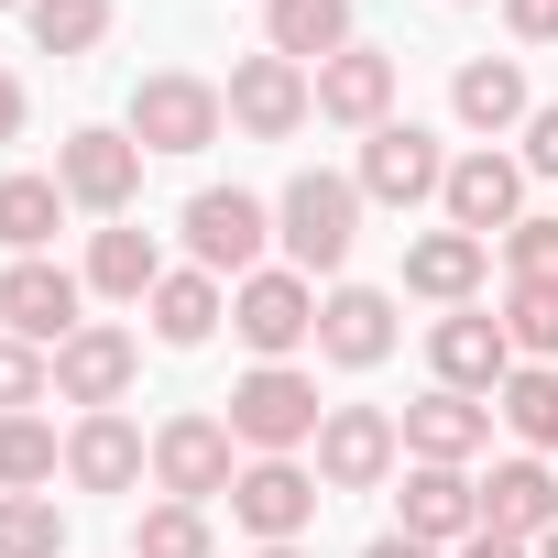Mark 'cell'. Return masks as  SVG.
I'll return each instance as SVG.
<instances>
[{"instance_id": "obj_17", "label": "cell", "mask_w": 558, "mask_h": 558, "mask_svg": "<svg viewBox=\"0 0 558 558\" xmlns=\"http://www.w3.org/2000/svg\"><path fill=\"white\" fill-rule=\"evenodd\" d=\"M143 460H154V449H143V427H132L121 405L77 416V438H66V482H77V493H132Z\"/></svg>"}, {"instance_id": "obj_40", "label": "cell", "mask_w": 558, "mask_h": 558, "mask_svg": "<svg viewBox=\"0 0 558 558\" xmlns=\"http://www.w3.org/2000/svg\"><path fill=\"white\" fill-rule=\"evenodd\" d=\"M362 558H438V547H416V536H373Z\"/></svg>"}, {"instance_id": "obj_43", "label": "cell", "mask_w": 558, "mask_h": 558, "mask_svg": "<svg viewBox=\"0 0 558 558\" xmlns=\"http://www.w3.org/2000/svg\"><path fill=\"white\" fill-rule=\"evenodd\" d=\"M0 12H12V0H0ZM23 12H34V0H23Z\"/></svg>"}, {"instance_id": "obj_8", "label": "cell", "mask_w": 558, "mask_h": 558, "mask_svg": "<svg viewBox=\"0 0 558 558\" xmlns=\"http://www.w3.org/2000/svg\"><path fill=\"white\" fill-rule=\"evenodd\" d=\"M77 296H88L77 274L34 252V263H12V274H0V329H12V340H34V351H45V340L66 351V340L88 329V318H77Z\"/></svg>"}, {"instance_id": "obj_13", "label": "cell", "mask_w": 558, "mask_h": 558, "mask_svg": "<svg viewBox=\"0 0 558 558\" xmlns=\"http://www.w3.org/2000/svg\"><path fill=\"white\" fill-rule=\"evenodd\" d=\"M132 373H143V340H132V329H77V340L56 351V395H66V405H88V416H99V405H121V395H132Z\"/></svg>"}, {"instance_id": "obj_1", "label": "cell", "mask_w": 558, "mask_h": 558, "mask_svg": "<svg viewBox=\"0 0 558 558\" xmlns=\"http://www.w3.org/2000/svg\"><path fill=\"white\" fill-rule=\"evenodd\" d=\"M274 241H286V274H340L351 241H362V186L307 165L286 197H274Z\"/></svg>"}, {"instance_id": "obj_33", "label": "cell", "mask_w": 558, "mask_h": 558, "mask_svg": "<svg viewBox=\"0 0 558 558\" xmlns=\"http://www.w3.org/2000/svg\"><path fill=\"white\" fill-rule=\"evenodd\" d=\"M132 558H208V514L197 504H154L143 536H132Z\"/></svg>"}, {"instance_id": "obj_25", "label": "cell", "mask_w": 558, "mask_h": 558, "mask_svg": "<svg viewBox=\"0 0 558 558\" xmlns=\"http://www.w3.org/2000/svg\"><path fill=\"white\" fill-rule=\"evenodd\" d=\"M88 286L143 307V296L165 286V252H154V230H99V241H88Z\"/></svg>"}, {"instance_id": "obj_36", "label": "cell", "mask_w": 558, "mask_h": 558, "mask_svg": "<svg viewBox=\"0 0 558 558\" xmlns=\"http://www.w3.org/2000/svg\"><path fill=\"white\" fill-rule=\"evenodd\" d=\"M504 23H514L525 45H558V0H504Z\"/></svg>"}, {"instance_id": "obj_23", "label": "cell", "mask_w": 558, "mask_h": 558, "mask_svg": "<svg viewBox=\"0 0 558 558\" xmlns=\"http://www.w3.org/2000/svg\"><path fill=\"white\" fill-rule=\"evenodd\" d=\"M449 110H460L471 132H514V121H536V99H525V66H514V56L460 66V77H449Z\"/></svg>"}, {"instance_id": "obj_18", "label": "cell", "mask_w": 558, "mask_h": 558, "mask_svg": "<svg viewBox=\"0 0 558 558\" xmlns=\"http://www.w3.org/2000/svg\"><path fill=\"white\" fill-rule=\"evenodd\" d=\"M405 536H416V547L482 536V482L449 471V460H416V471H405Z\"/></svg>"}, {"instance_id": "obj_20", "label": "cell", "mask_w": 558, "mask_h": 558, "mask_svg": "<svg viewBox=\"0 0 558 558\" xmlns=\"http://www.w3.org/2000/svg\"><path fill=\"white\" fill-rule=\"evenodd\" d=\"M482 525H493V536H514V547L558 536V482H547V460H504V471L482 482Z\"/></svg>"}, {"instance_id": "obj_9", "label": "cell", "mask_w": 558, "mask_h": 558, "mask_svg": "<svg viewBox=\"0 0 558 558\" xmlns=\"http://www.w3.org/2000/svg\"><path fill=\"white\" fill-rule=\"evenodd\" d=\"M362 197H384V208H416V197H438L449 186V154H438V132L427 121H384L373 143H362V175H351Z\"/></svg>"}, {"instance_id": "obj_22", "label": "cell", "mask_w": 558, "mask_h": 558, "mask_svg": "<svg viewBox=\"0 0 558 558\" xmlns=\"http://www.w3.org/2000/svg\"><path fill=\"white\" fill-rule=\"evenodd\" d=\"M482 263H493V241H471V230H427V241H405V296L460 307V296L482 286Z\"/></svg>"}, {"instance_id": "obj_7", "label": "cell", "mask_w": 558, "mask_h": 558, "mask_svg": "<svg viewBox=\"0 0 558 558\" xmlns=\"http://www.w3.org/2000/svg\"><path fill=\"white\" fill-rule=\"evenodd\" d=\"M230 329L263 362H286L296 340H318V286H307V274H241V286H230Z\"/></svg>"}, {"instance_id": "obj_38", "label": "cell", "mask_w": 558, "mask_h": 558, "mask_svg": "<svg viewBox=\"0 0 558 558\" xmlns=\"http://www.w3.org/2000/svg\"><path fill=\"white\" fill-rule=\"evenodd\" d=\"M460 558H536V547H514V536H493V525H482V536H460Z\"/></svg>"}, {"instance_id": "obj_29", "label": "cell", "mask_w": 558, "mask_h": 558, "mask_svg": "<svg viewBox=\"0 0 558 558\" xmlns=\"http://www.w3.org/2000/svg\"><path fill=\"white\" fill-rule=\"evenodd\" d=\"M56 460H66V449H56L45 416H0V493H45Z\"/></svg>"}, {"instance_id": "obj_31", "label": "cell", "mask_w": 558, "mask_h": 558, "mask_svg": "<svg viewBox=\"0 0 558 558\" xmlns=\"http://www.w3.org/2000/svg\"><path fill=\"white\" fill-rule=\"evenodd\" d=\"M23 23H34V45H45V56H88V45L110 34V0H34Z\"/></svg>"}, {"instance_id": "obj_6", "label": "cell", "mask_w": 558, "mask_h": 558, "mask_svg": "<svg viewBox=\"0 0 558 558\" xmlns=\"http://www.w3.org/2000/svg\"><path fill=\"white\" fill-rule=\"evenodd\" d=\"M263 241H274V208H263V197H241V186H197V197H186V252H197V274H252Z\"/></svg>"}, {"instance_id": "obj_28", "label": "cell", "mask_w": 558, "mask_h": 558, "mask_svg": "<svg viewBox=\"0 0 558 558\" xmlns=\"http://www.w3.org/2000/svg\"><path fill=\"white\" fill-rule=\"evenodd\" d=\"M493 405H504V427H514L525 449H558V362H514Z\"/></svg>"}, {"instance_id": "obj_21", "label": "cell", "mask_w": 558, "mask_h": 558, "mask_svg": "<svg viewBox=\"0 0 558 558\" xmlns=\"http://www.w3.org/2000/svg\"><path fill=\"white\" fill-rule=\"evenodd\" d=\"M263 45L296 56V66L351 56V0H263Z\"/></svg>"}, {"instance_id": "obj_15", "label": "cell", "mask_w": 558, "mask_h": 558, "mask_svg": "<svg viewBox=\"0 0 558 558\" xmlns=\"http://www.w3.org/2000/svg\"><path fill=\"white\" fill-rule=\"evenodd\" d=\"M438 197H449V230L493 241V230H514V197H525V165H504V154L482 143V154H460V165H449V186H438Z\"/></svg>"}, {"instance_id": "obj_42", "label": "cell", "mask_w": 558, "mask_h": 558, "mask_svg": "<svg viewBox=\"0 0 558 558\" xmlns=\"http://www.w3.org/2000/svg\"><path fill=\"white\" fill-rule=\"evenodd\" d=\"M536 558H558V536H536Z\"/></svg>"}, {"instance_id": "obj_32", "label": "cell", "mask_w": 558, "mask_h": 558, "mask_svg": "<svg viewBox=\"0 0 558 558\" xmlns=\"http://www.w3.org/2000/svg\"><path fill=\"white\" fill-rule=\"evenodd\" d=\"M504 340H514L525 362H558V286H514V296H504Z\"/></svg>"}, {"instance_id": "obj_35", "label": "cell", "mask_w": 558, "mask_h": 558, "mask_svg": "<svg viewBox=\"0 0 558 558\" xmlns=\"http://www.w3.org/2000/svg\"><path fill=\"white\" fill-rule=\"evenodd\" d=\"M504 263H514V286H558V219H514Z\"/></svg>"}, {"instance_id": "obj_12", "label": "cell", "mask_w": 558, "mask_h": 558, "mask_svg": "<svg viewBox=\"0 0 558 558\" xmlns=\"http://www.w3.org/2000/svg\"><path fill=\"white\" fill-rule=\"evenodd\" d=\"M230 514H241L263 547H296V536L318 525V471H296V460H252V471L230 482Z\"/></svg>"}, {"instance_id": "obj_27", "label": "cell", "mask_w": 558, "mask_h": 558, "mask_svg": "<svg viewBox=\"0 0 558 558\" xmlns=\"http://www.w3.org/2000/svg\"><path fill=\"white\" fill-rule=\"evenodd\" d=\"M56 219H66V186L56 175H0V241H12L23 263L56 241Z\"/></svg>"}, {"instance_id": "obj_39", "label": "cell", "mask_w": 558, "mask_h": 558, "mask_svg": "<svg viewBox=\"0 0 558 558\" xmlns=\"http://www.w3.org/2000/svg\"><path fill=\"white\" fill-rule=\"evenodd\" d=\"M12 132H23V77L0 66V143H12Z\"/></svg>"}, {"instance_id": "obj_3", "label": "cell", "mask_w": 558, "mask_h": 558, "mask_svg": "<svg viewBox=\"0 0 558 558\" xmlns=\"http://www.w3.org/2000/svg\"><path fill=\"white\" fill-rule=\"evenodd\" d=\"M318 416H329V405H318V384H307L296 362H263V373L230 384V438H252L263 460H286L296 438H318Z\"/></svg>"}, {"instance_id": "obj_24", "label": "cell", "mask_w": 558, "mask_h": 558, "mask_svg": "<svg viewBox=\"0 0 558 558\" xmlns=\"http://www.w3.org/2000/svg\"><path fill=\"white\" fill-rule=\"evenodd\" d=\"M482 438H493V416H482L471 395H449V384L405 405V449H416V460H449V471H460V460H471Z\"/></svg>"}, {"instance_id": "obj_34", "label": "cell", "mask_w": 558, "mask_h": 558, "mask_svg": "<svg viewBox=\"0 0 558 558\" xmlns=\"http://www.w3.org/2000/svg\"><path fill=\"white\" fill-rule=\"evenodd\" d=\"M45 384H56V373H45V351H34V340H0V416H34V405H45Z\"/></svg>"}, {"instance_id": "obj_37", "label": "cell", "mask_w": 558, "mask_h": 558, "mask_svg": "<svg viewBox=\"0 0 558 558\" xmlns=\"http://www.w3.org/2000/svg\"><path fill=\"white\" fill-rule=\"evenodd\" d=\"M525 165H536V175H558V99L525 121Z\"/></svg>"}, {"instance_id": "obj_14", "label": "cell", "mask_w": 558, "mask_h": 558, "mask_svg": "<svg viewBox=\"0 0 558 558\" xmlns=\"http://www.w3.org/2000/svg\"><path fill=\"white\" fill-rule=\"evenodd\" d=\"M318 121H340V132H384V121H395V56H373V45L329 56V66H318Z\"/></svg>"}, {"instance_id": "obj_30", "label": "cell", "mask_w": 558, "mask_h": 558, "mask_svg": "<svg viewBox=\"0 0 558 558\" xmlns=\"http://www.w3.org/2000/svg\"><path fill=\"white\" fill-rule=\"evenodd\" d=\"M56 547H66L56 493H0V558H56Z\"/></svg>"}, {"instance_id": "obj_5", "label": "cell", "mask_w": 558, "mask_h": 558, "mask_svg": "<svg viewBox=\"0 0 558 558\" xmlns=\"http://www.w3.org/2000/svg\"><path fill=\"white\" fill-rule=\"evenodd\" d=\"M56 186H66V208L121 219V208H132V186H143V143L88 121V132H66V143H56Z\"/></svg>"}, {"instance_id": "obj_4", "label": "cell", "mask_w": 558, "mask_h": 558, "mask_svg": "<svg viewBox=\"0 0 558 558\" xmlns=\"http://www.w3.org/2000/svg\"><path fill=\"white\" fill-rule=\"evenodd\" d=\"M219 99H230V121H241L252 143H286V132L318 110V77H307L296 56H274V45H263V56H241V66H230V88H219Z\"/></svg>"}, {"instance_id": "obj_41", "label": "cell", "mask_w": 558, "mask_h": 558, "mask_svg": "<svg viewBox=\"0 0 558 558\" xmlns=\"http://www.w3.org/2000/svg\"><path fill=\"white\" fill-rule=\"evenodd\" d=\"M252 558H296V547H252Z\"/></svg>"}, {"instance_id": "obj_19", "label": "cell", "mask_w": 558, "mask_h": 558, "mask_svg": "<svg viewBox=\"0 0 558 558\" xmlns=\"http://www.w3.org/2000/svg\"><path fill=\"white\" fill-rule=\"evenodd\" d=\"M318 351L351 362V373H373V362L395 351V296H373V286H329V296H318Z\"/></svg>"}, {"instance_id": "obj_10", "label": "cell", "mask_w": 558, "mask_h": 558, "mask_svg": "<svg viewBox=\"0 0 558 558\" xmlns=\"http://www.w3.org/2000/svg\"><path fill=\"white\" fill-rule=\"evenodd\" d=\"M395 449H405V427H395L384 405H329V416H318V482H329V493H373V482L395 471Z\"/></svg>"}, {"instance_id": "obj_26", "label": "cell", "mask_w": 558, "mask_h": 558, "mask_svg": "<svg viewBox=\"0 0 558 558\" xmlns=\"http://www.w3.org/2000/svg\"><path fill=\"white\" fill-rule=\"evenodd\" d=\"M143 307H154V340H165V351H197V340L219 329V274H165Z\"/></svg>"}, {"instance_id": "obj_16", "label": "cell", "mask_w": 558, "mask_h": 558, "mask_svg": "<svg viewBox=\"0 0 558 558\" xmlns=\"http://www.w3.org/2000/svg\"><path fill=\"white\" fill-rule=\"evenodd\" d=\"M427 362H438L449 395H504L514 340H504V318H438V329H427Z\"/></svg>"}, {"instance_id": "obj_2", "label": "cell", "mask_w": 558, "mask_h": 558, "mask_svg": "<svg viewBox=\"0 0 558 558\" xmlns=\"http://www.w3.org/2000/svg\"><path fill=\"white\" fill-rule=\"evenodd\" d=\"M219 121H230V99H219L208 77L154 66V77L132 88V121H121V132H132L143 154H208V143H219Z\"/></svg>"}, {"instance_id": "obj_11", "label": "cell", "mask_w": 558, "mask_h": 558, "mask_svg": "<svg viewBox=\"0 0 558 558\" xmlns=\"http://www.w3.org/2000/svg\"><path fill=\"white\" fill-rule=\"evenodd\" d=\"M154 482H165V504L230 493V482H241V471H230V416H165V427H154Z\"/></svg>"}]
</instances>
